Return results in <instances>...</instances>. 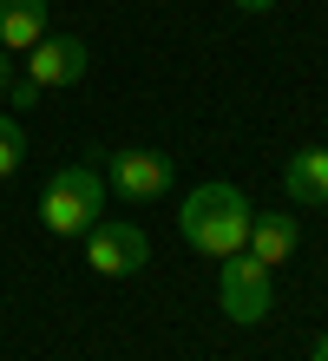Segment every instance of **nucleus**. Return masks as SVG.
<instances>
[{"instance_id":"nucleus-3","label":"nucleus","mask_w":328,"mask_h":361,"mask_svg":"<svg viewBox=\"0 0 328 361\" xmlns=\"http://www.w3.org/2000/svg\"><path fill=\"white\" fill-rule=\"evenodd\" d=\"M269 263H256L250 250H230L224 257V276H217V302H224L230 322H262L276 302V283H269Z\"/></svg>"},{"instance_id":"nucleus-9","label":"nucleus","mask_w":328,"mask_h":361,"mask_svg":"<svg viewBox=\"0 0 328 361\" xmlns=\"http://www.w3.org/2000/svg\"><path fill=\"white\" fill-rule=\"evenodd\" d=\"M282 190H289L296 204H328V152H322V145H302V152L289 158Z\"/></svg>"},{"instance_id":"nucleus-5","label":"nucleus","mask_w":328,"mask_h":361,"mask_svg":"<svg viewBox=\"0 0 328 361\" xmlns=\"http://www.w3.org/2000/svg\"><path fill=\"white\" fill-rule=\"evenodd\" d=\"M99 164H105V178H112V190L119 197H131V204H151V197H164L171 190V178H178V164H171L164 152H92Z\"/></svg>"},{"instance_id":"nucleus-12","label":"nucleus","mask_w":328,"mask_h":361,"mask_svg":"<svg viewBox=\"0 0 328 361\" xmlns=\"http://www.w3.org/2000/svg\"><path fill=\"white\" fill-rule=\"evenodd\" d=\"M236 7H243V13H269L276 0H236Z\"/></svg>"},{"instance_id":"nucleus-7","label":"nucleus","mask_w":328,"mask_h":361,"mask_svg":"<svg viewBox=\"0 0 328 361\" xmlns=\"http://www.w3.org/2000/svg\"><path fill=\"white\" fill-rule=\"evenodd\" d=\"M243 250L256 263H289L296 250H302V230H296V217L289 210H250V237H243Z\"/></svg>"},{"instance_id":"nucleus-6","label":"nucleus","mask_w":328,"mask_h":361,"mask_svg":"<svg viewBox=\"0 0 328 361\" xmlns=\"http://www.w3.org/2000/svg\"><path fill=\"white\" fill-rule=\"evenodd\" d=\"M85 66H92V53H85V39L73 33H47L27 47V79L33 86H79Z\"/></svg>"},{"instance_id":"nucleus-13","label":"nucleus","mask_w":328,"mask_h":361,"mask_svg":"<svg viewBox=\"0 0 328 361\" xmlns=\"http://www.w3.org/2000/svg\"><path fill=\"white\" fill-rule=\"evenodd\" d=\"M309 361H328V335H315V348H309Z\"/></svg>"},{"instance_id":"nucleus-2","label":"nucleus","mask_w":328,"mask_h":361,"mask_svg":"<svg viewBox=\"0 0 328 361\" xmlns=\"http://www.w3.org/2000/svg\"><path fill=\"white\" fill-rule=\"evenodd\" d=\"M99 210H105L99 164H66V171H53L47 197H40V224H47L53 237H85V230L99 224Z\"/></svg>"},{"instance_id":"nucleus-8","label":"nucleus","mask_w":328,"mask_h":361,"mask_svg":"<svg viewBox=\"0 0 328 361\" xmlns=\"http://www.w3.org/2000/svg\"><path fill=\"white\" fill-rule=\"evenodd\" d=\"M47 7L53 0H0V53H27L47 39Z\"/></svg>"},{"instance_id":"nucleus-10","label":"nucleus","mask_w":328,"mask_h":361,"mask_svg":"<svg viewBox=\"0 0 328 361\" xmlns=\"http://www.w3.org/2000/svg\"><path fill=\"white\" fill-rule=\"evenodd\" d=\"M20 158H27V132H20L13 112H0V178H13Z\"/></svg>"},{"instance_id":"nucleus-14","label":"nucleus","mask_w":328,"mask_h":361,"mask_svg":"<svg viewBox=\"0 0 328 361\" xmlns=\"http://www.w3.org/2000/svg\"><path fill=\"white\" fill-rule=\"evenodd\" d=\"M13 86V66H7V53H0V92H7Z\"/></svg>"},{"instance_id":"nucleus-1","label":"nucleus","mask_w":328,"mask_h":361,"mask_svg":"<svg viewBox=\"0 0 328 361\" xmlns=\"http://www.w3.org/2000/svg\"><path fill=\"white\" fill-rule=\"evenodd\" d=\"M178 230L204 257H230V250H243V237H250V197L236 184H197L184 197V210H178Z\"/></svg>"},{"instance_id":"nucleus-11","label":"nucleus","mask_w":328,"mask_h":361,"mask_svg":"<svg viewBox=\"0 0 328 361\" xmlns=\"http://www.w3.org/2000/svg\"><path fill=\"white\" fill-rule=\"evenodd\" d=\"M0 99H7V105H40V86H33V79H13Z\"/></svg>"},{"instance_id":"nucleus-4","label":"nucleus","mask_w":328,"mask_h":361,"mask_svg":"<svg viewBox=\"0 0 328 361\" xmlns=\"http://www.w3.org/2000/svg\"><path fill=\"white\" fill-rule=\"evenodd\" d=\"M85 263H92V276H138L151 263V237L125 217H99L85 230Z\"/></svg>"}]
</instances>
